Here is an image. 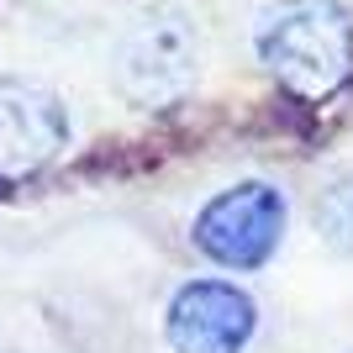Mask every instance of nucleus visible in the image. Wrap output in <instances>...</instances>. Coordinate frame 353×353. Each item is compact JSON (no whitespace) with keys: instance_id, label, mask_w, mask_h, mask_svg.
<instances>
[{"instance_id":"nucleus-1","label":"nucleus","mask_w":353,"mask_h":353,"mask_svg":"<svg viewBox=\"0 0 353 353\" xmlns=\"http://www.w3.org/2000/svg\"><path fill=\"white\" fill-rule=\"evenodd\" d=\"M253 48L295 101H332L353 79V16L338 0H280L259 16Z\"/></svg>"},{"instance_id":"nucleus-2","label":"nucleus","mask_w":353,"mask_h":353,"mask_svg":"<svg viewBox=\"0 0 353 353\" xmlns=\"http://www.w3.org/2000/svg\"><path fill=\"white\" fill-rule=\"evenodd\" d=\"M285 227H290V201H285L280 185L237 179L195 211L190 243L201 259H211L227 274H253L280 253Z\"/></svg>"},{"instance_id":"nucleus-3","label":"nucleus","mask_w":353,"mask_h":353,"mask_svg":"<svg viewBox=\"0 0 353 353\" xmlns=\"http://www.w3.org/2000/svg\"><path fill=\"white\" fill-rule=\"evenodd\" d=\"M259 301L237 280H185L163 306V338L174 353H248Z\"/></svg>"},{"instance_id":"nucleus-4","label":"nucleus","mask_w":353,"mask_h":353,"mask_svg":"<svg viewBox=\"0 0 353 353\" xmlns=\"http://www.w3.org/2000/svg\"><path fill=\"white\" fill-rule=\"evenodd\" d=\"M117 79L137 105H174L195 85V32L185 16H148L117 53Z\"/></svg>"},{"instance_id":"nucleus-5","label":"nucleus","mask_w":353,"mask_h":353,"mask_svg":"<svg viewBox=\"0 0 353 353\" xmlns=\"http://www.w3.org/2000/svg\"><path fill=\"white\" fill-rule=\"evenodd\" d=\"M69 148V111L37 79H0V179H27Z\"/></svg>"},{"instance_id":"nucleus-6","label":"nucleus","mask_w":353,"mask_h":353,"mask_svg":"<svg viewBox=\"0 0 353 353\" xmlns=\"http://www.w3.org/2000/svg\"><path fill=\"white\" fill-rule=\"evenodd\" d=\"M316 232L327 237V248L353 259V174L332 179L316 201Z\"/></svg>"}]
</instances>
